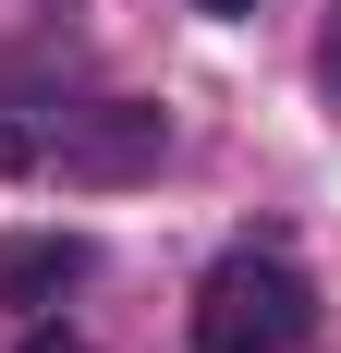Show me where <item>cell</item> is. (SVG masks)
I'll return each mask as SVG.
<instances>
[{
    "label": "cell",
    "instance_id": "cell-3",
    "mask_svg": "<svg viewBox=\"0 0 341 353\" xmlns=\"http://www.w3.org/2000/svg\"><path fill=\"white\" fill-rule=\"evenodd\" d=\"M86 281V244H73V232H25V244L0 256V292H12V305H49V292H73Z\"/></svg>",
    "mask_w": 341,
    "mask_h": 353
},
{
    "label": "cell",
    "instance_id": "cell-2",
    "mask_svg": "<svg viewBox=\"0 0 341 353\" xmlns=\"http://www.w3.org/2000/svg\"><path fill=\"white\" fill-rule=\"evenodd\" d=\"M61 183H135V171H159V110H86V122H61V134L37 146Z\"/></svg>",
    "mask_w": 341,
    "mask_h": 353
},
{
    "label": "cell",
    "instance_id": "cell-4",
    "mask_svg": "<svg viewBox=\"0 0 341 353\" xmlns=\"http://www.w3.org/2000/svg\"><path fill=\"white\" fill-rule=\"evenodd\" d=\"M317 85L341 98V0H329V25H317Z\"/></svg>",
    "mask_w": 341,
    "mask_h": 353
},
{
    "label": "cell",
    "instance_id": "cell-5",
    "mask_svg": "<svg viewBox=\"0 0 341 353\" xmlns=\"http://www.w3.org/2000/svg\"><path fill=\"white\" fill-rule=\"evenodd\" d=\"M25 353H98V341H61V329H25Z\"/></svg>",
    "mask_w": 341,
    "mask_h": 353
},
{
    "label": "cell",
    "instance_id": "cell-1",
    "mask_svg": "<svg viewBox=\"0 0 341 353\" xmlns=\"http://www.w3.org/2000/svg\"><path fill=\"white\" fill-rule=\"evenodd\" d=\"M305 329H317V292L280 256H220L195 292V353H293Z\"/></svg>",
    "mask_w": 341,
    "mask_h": 353
},
{
    "label": "cell",
    "instance_id": "cell-6",
    "mask_svg": "<svg viewBox=\"0 0 341 353\" xmlns=\"http://www.w3.org/2000/svg\"><path fill=\"white\" fill-rule=\"evenodd\" d=\"M195 12H256V0H195Z\"/></svg>",
    "mask_w": 341,
    "mask_h": 353
}]
</instances>
